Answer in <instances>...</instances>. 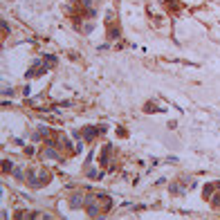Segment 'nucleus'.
Segmentation results:
<instances>
[{
  "label": "nucleus",
  "mask_w": 220,
  "mask_h": 220,
  "mask_svg": "<svg viewBox=\"0 0 220 220\" xmlns=\"http://www.w3.org/2000/svg\"><path fill=\"white\" fill-rule=\"evenodd\" d=\"M43 157H45V159H56V151H52V148H45V151H43Z\"/></svg>",
  "instance_id": "1"
},
{
  "label": "nucleus",
  "mask_w": 220,
  "mask_h": 220,
  "mask_svg": "<svg viewBox=\"0 0 220 220\" xmlns=\"http://www.w3.org/2000/svg\"><path fill=\"white\" fill-rule=\"evenodd\" d=\"M70 204H72V207H74V209H79V207H81V204H83V198H81V195H74V198L70 200Z\"/></svg>",
  "instance_id": "2"
},
{
  "label": "nucleus",
  "mask_w": 220,
  "mask_h": 220,
  "mask_svg": "<svg viewBox=\"0 0 220 220\" xmlns=\"http://www.w3.org/2000/svg\"><path fill=\"white\" fill-rule=\"evenodd\" d=\"M171 191H173V193H182V187H180V184H171Z\"/></svg>",
  "instance_id": "3"
}]
</instances>
